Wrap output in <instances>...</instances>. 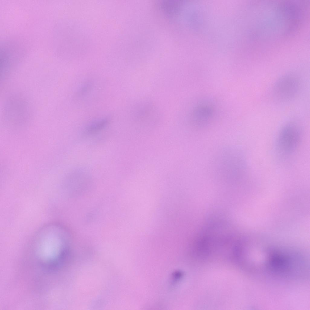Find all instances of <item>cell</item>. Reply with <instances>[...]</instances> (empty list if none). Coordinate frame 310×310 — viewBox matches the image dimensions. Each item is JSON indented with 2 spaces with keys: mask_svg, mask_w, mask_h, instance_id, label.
<instances>
[{
  "mask_svg": "<svg viewBox=\"0 0 310 310\" xmlns=\"http://www.w3.org/2000/svg\"><path fill=\"white\" fill-rule=\"evenodd\" d=\"M302 130L299 125L291 123L281 130L278 137L277 149L282 157L292 155L296 150L302 137Z\"/></svg>",
  "mask_w": 310,
  "mask_h": 310,
  "instance_id": "6da1fadb",
  "label": "cell"
},
{
  "mask_svg": "<svg viewBox=\"0 0 310 310\" xmlns=\"http://www.w3.org/2000/svg\"><path fill=\"white\" fill-rule=\"evenodd\" d=\"M300 87L297 78L294 75H285L276 82L273 88L274 95L278 100L282 102L290 101L298 93Z\"/></svg>",
  "mask_w": 310,
  "mask_h": 310,
  "instance_id": "7a4b0ae2",
  "label": "cell"
},
{
  "mask_svg": "<svg viewBox=\"0 0 310 310\" xmlns=\"http://www.w3.org/2000/svg\"><path fill=\"white\" fill-rule=\"evenodd\" d=\"M110 118L104 117L94 120L89 122L84 129L85 134L93 135L97 133L106 127L109 124Z\"/></svg>",
  "mask_w": 310,
  "mask_h": 310,
  "instance_id": "3957f363",
  "label": "cell"
},
{
  "mask_svg": "<svg viewBox=\"0 0 310 310\" xmlns=\"http://www.w3.org/2000/svg\"><path fill=\"white\" fill-rule=\"evenodd\" d=\"M197 116L195 117V122L199 125H202L205 124L208 122L209 117V115L210 114L211 111L209 110L208 108H203L199 110L197 112Z\"/></svg>",
  "mask_w": 310,
  "mask_h": 310,
  "instance_id": "277c9868",
  "label": "cell"
},
{
  "mask_svg": "<svg viewBox=\"0 0 310 310\" xmlns=\"http://www.w3.org/2000/svg\"><path fill=\"white\" fill-rule=\"evenodd\" d=\"M92 88L91 83L86 81L82 84L77 90L76 96L79 97H83Z\"/></svg>",
  "mask_w": 310,
  "mask_h": 310,
  "instance_id": "5b68a950",
  "label": "cell"
}]
</instances>
